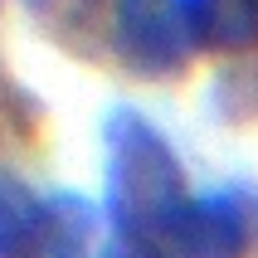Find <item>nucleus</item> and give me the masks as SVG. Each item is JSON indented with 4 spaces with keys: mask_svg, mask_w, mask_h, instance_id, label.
Returning a JSON list of instances; mask_svg holds the SVG:
<instances>
[{
    "mask_svg": "<svg viewBox=\"0 0 258 258\" xmlns=\"http://www.w3.org/2000/svg\"><path fill=\"white\" fill-rule=\"evenodd\" d=\"M102 151H107L102 156V215L112 224L117 244L137 248L190 200L185 166L166 142V132L132 107L107 112Z\"/></svg>",
    "mask_w": 258,
    "mask_h": 258,
    "instance_id": "nucleus-1",
    "label": "nucleus"
},
{
    "mask_svg": "<svg viewBox=\"0 0 258 258\" xmlns=\"http://www.w3.org/2000/svg\"><path fill=\"white\" fill-rule=\"evenodd\" d=\"M132 258H258V185L190 195Z\"/></svg>",
    "mask_w": 258,
    "mask_h": 258,
    "instance_id": "nucleus-2",
    "label": "nucleus"
},
{
    "mask_svg": "<svg viewBox=\"0 0 258 258\" xmlns=\"http://www.w3.org/2000/svg\"><path fill=\"white\" fill-rule=\"evenodd\" d=\"M107 44L117 63L146 83H171L195 58V34L185 25L180 0H117Z\"/></svg>",
    "mask_w": 258,
    "mask_h": 258,
    "instance_id": "nucleus-3",
    "label": "nucleus"
},
{
    "mask_svg": "<svg viewBox=\"0 0 258 258\" xmlns=\"http://www.w3.org/2000/svg\"><path fill=\"white\" fill-rule=\"evenodd\" d=\"M93 239H98V205L78 190H58L44 195V219L25 258H98Z\"/></svg>",
    "mask_w": 258,
    "mask_h": 258,
    "instance_id": "nucleus-4",
    "label": "nucleus"
},
{
    "mask_svg": "<svg viewBox=\"0 0 258 258\" xmlns=\"http://www.w3.org/2000/svg\"><path fill=\"white\" fill-rule=\"evenodd\" d=\"M195 49L258 54V0H180Z\"/></svg>",
    "mask_w": 258,
    "mask_h": 258,
    "instance_id": "nucleus-5",
    "label": "nucleus"
},
{
    "mask_svg": "<svg viewBox=\"0 0 258 258\" xmlns=\"http://www.w3.org/2000/svg\"><path fill=\"white\" fill-rule=\"evenodd\" d=\"M44 219V195L20 180V175L0 171V258H25Z\"/></svg>",
    "mask_w": 258,
    "mask_h": 258,
    "instance_id": "nucleus-6",
    "label": "nucleus"
},
{
    "mask_svg": "<svg viewBox=\"0 0 258 258\" xmlns=\"http://www.w3.org/2000/svg\"><path fill=\"white\" fill-rule=\"evenodd\" d=\"M112 10H117V0H29V15L63 44L93 39L98 25H102V15L112 25Z\"/></svg>",
    "mask_w": 258,
    "mask_h": 258,
    "instance_id": "nucleus-7",
    "label": "nucleus"
},
{
    "mask_svg": "<svg viewBox=\"0 0 258 258\" xmlns=\"http://www.w3.org/2000/svg\"><path fill=\"white\" fill-rule=\"evenodd\" d=\"M98 258H132V253H127V248H122V244H117V239H112V244H107V248H98Z\"/></svg>",
    "mask_w": 258,
    "mask_h": 258,
    "instance_id": "nucleus-8",
    "label": "nucleus"
}]
</instances>
